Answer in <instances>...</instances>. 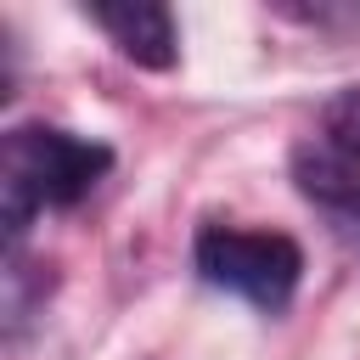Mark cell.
<instances>
[{
    "label": "cell",
    "mask_w": 360,
    "mask_h": 360,
    "mask_svg": "<svg viewBox=\"0 0 360 360\" xmlns=\"http://www.w3.org/2000/svg\"><path fill=\"white\" fill-rule=\"evenodd\" d=\"M112 169V146L90 135H68L51 124H22L0 146V202H6V236L11 253L34 214L73 208L96 191V180Z\"/></svg>",
    "instance_id": "obj_1"
},
{
    "label": "cell",
    "mask_w": 360,
    "mask_h": 360,
    "mask_svg": "<svg viewBox=\"0 0 360 360\" xmlns=\"http://www.w3.org/2000/svg\"><path fill=\"white\" fill-rule=\"evenodd\" d=\"M191 264L208 287L236 292L259 304L264 315L287 309L304 276V253L281 231H236V225H202L191 242Z\"/></svg>",
    "instance_id": "obj_2"
},
{
    "label": "cell",
    "mask_w": 360,
    "mask_h": 360,
    "mask_svg": "<svg viewBox=\"0 0 360 360\" xmlns=\"http://www.w3.org/2000/svg\"><path fill=\"white\" fill-rule=\"evenodd\" d=\"M90 22L135 62V68H174L180 56V34H174V11L158 0H118V6H90Z\"/></svg>",
    "instance_id": "obj_3"
},
{
    "label": "cell",
    "mask_w": 360,
    "mask_h": 360,
    "mask_svg": "<svg viewBox=\"0 0 360 360\" xmlns=\"http://www.w3.org/2000/svg\"><path fill=\"white\" fill-rule=\"evenodd\" d=\"M292 174H298V191L326 208L332 219H343L354 236H360V163L326 152V146H304L292 158Z\"/></svg>",
    "instance_id": "obj_4"
},
{
    "label": "cell",
    "mask_w": 360,
    "mask_h": 360,
    "mask_svg": "<svg viewBox=\"0 0 360 360\" xmlns=\"http://www.w3.org/2000/svg\"><path fill=\"white\" fill-rule=\"evenodd\" d=\"M321 146L349 158V163H360V84L326 101V141Z\"/></svg>",
    "instance_id": "obj_5"
}]
</instances>
